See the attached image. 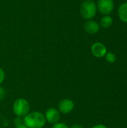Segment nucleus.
<instances>
[{"label": "nucleus", "mask_w": 127, "mask_h": 128, "mask_svg": "<svg viewBox=\"0 0 127 128\" xmlns=\"http://www.w3.org/2000/svg\"><path fill=\"white\" fill-rule=\"evenodd\" d=\"M118 14L120 20L123 22L127 23V2H124V3H122L119 6Z\"/></svg>", "instance_id": "1a4fd4ad"}, {"label": "nucleus", "mask_w": 127, "mask_h": 128, "mask_svg": "<svg viewBox=\"0 0 127 128\" xmlns=\"http://www.w3.org/2000/svg\"><path fill=\"white\" fill-rule=\"evenodd\" d=\"M23 123L28 128H42L46 124V118L43 113L32 112L24 116Z\"/></svg>", "instance_id": "f257e3e1"}, {"label": "nucleus", "mask_w": 127, "mask_h": 128, "mask_svg": "<svg viewBox=\"0 0 127 128\" xmlns=\"http://www.w3.org/2000/svg\"><path fill=\"white\" fill-rule=\"evenodd\" d=\"M30 110L28 102L24 98H19L15 100L13 105V111L17 117L25 116Z\"/></svg>", "instance_id": "7ed1b4c3"}, {"label": "nucleus", "mask_w": 127, "mask_h": 128, "mask_svg": "<svg viewBox=\"0 0 127 128\" xmlns=\"http://www.w3.org/2000/svg\"><path fill=\"white\" fill-rule=\"evenodd\" d=\"M74 108V103L70 99H63L58 104V110L63 114L70 113Z\"/></svg>", "instance_id": "0eeeda50"}, {"label": "nucleus", "mask_w": 127, "mask_h": 128, "mask_svg": "<svg viewBox=\"0 0 127 128\" xmlns=\"http://www.w3.org/2000/svg\"><path fill=\"white\" fill-rule=\"evenodd\" d=\"M52 128H69V127L66 124L57 122V123L54 124V125L52 126Z\"/></svg>", "instance_id": "ddd939ff"}, {"label": "nucleus", "mask_w": 127, "mask_h": 128, "mask_svg": "<svg viewBox=\"0 0 127 128\" xmlns=\"http://www.w3.org/2000/svg\"><path fill=\"white\" fill-rule=\"evenodd\" d=\"M92 128H108L106 125L104 124H97V125H95Z\"/></svg>", "instance_id": "dca6fc26"}, {"label": "nucleus", "mask_w": 127, "mask_h": 128, "mask_svg": "<svg viewBox=\"0 0 127 128\" xmlns=\"http://www.w3.org/2000/svg\"><path fill=\"white\" fill-rule=\"evenodd\" d=\"M114 7L113 0H98L97 3V10L103 15H109L113 11Z\"/></svg>", "instance_id": "20e7f679"}, {"label": "nucleus", "mask_w": 127, "mask_h": 128, "mask_svg": "<svg viewBox=\"0 0 127 128\" xmlns=\"http://www.w3.org/2000/svg\"><path fill=\"white\" fill-rule=\"evenodd\" d=\"M97 4L93 0H85L80 6V14L87 20H92L97 14Z\"/></svg>", "instance_id": "f03ea898"}, {"label": "nucleus", "mask_w": 127, "mask_h": 128, "mask_svg": "<svg viewBox=\"0 0 127 128\" xmlns=\"http://www.w3.org/2000/svg\"><path fill=\"white\" fill-rule=\"evenodd\" d=\"M84 29L85 31L90 34H97L100 30V24L93 20H88L84 24Z\"/></svg>", "instance_id": "6e6552de"}, {"label": "nucleus", "mask_w": 127, "mask_h": 128, "mask_svg": "<svg viewBox=\"0 0 127 128\" xmlns=\"http://www.w3.org/2000/svg\"><path fill=\"white\" fill-rule=\"evenodd\" d=\"M5 95H6V93H5L4 89L0 86V100H2L5 98Z\"/></svg>", "instance_id": "4468645a"}, {"label": "nucleus", "mask_w": 127, "mask_h": 128, "mask_svg": "<svg viewBox=\"0 0 127 128\" xmlns=\"http://www.w3.org/2000/svg\"><path fill=\"white\" fill-rule=\"evenodd\" d=\"M70 128H83L80 124H73Z\"/></svg>", "instance_id": "f3484780"}, {"label": "nucleus", "mask_w": 127, "mask_h": 128, "mask_svg": "<svg viewBox=\"0 0 127 128\" xmlns=\"http://www.w3.org/2000/svg\"><path fill=\"white\" fill-rule=\"evenodd\" d=\"M113 24V19L109 15H104L100 20V26L103 28H108L111 27Z\"/></svg>", "instance_id": "9d476101"}, {"label": "nucleus", "mask_w": 127, "mask_h": 128, "mask_svg": "<svg viewBox=\"0 0 127 128\" xmlns=\"http://www.w3.org/2000/svg\"><path fill=\"white\" fill-rule=\"evenodd\" d=\"M14 124L16 128H28L23 123V120L21 119V117H17L14 120Z\"/></svg>", "instance_id": "f8f14e48"}, {"label": "nucleus", "mask_w": 127, "mask_h": 128, "mask_svg": "<svg viewBox=\"0 0 127 128\" xmlns=\"http://www.w3.org/2000/svg\"><path fill=\"white\" fill-rule=\"evenodd\" d=\"M126 1H127V0H126Z\"/></svg>", "instance_id": "a211bd4d"}, {"label": "nucleus", "mask_w": 127, "mask_h": 128, "mask_svg": "<svg viewBox=\"0 0 127 128\" xmlns=\"http://www.w3.org/2000/svg\"><path fill=\"white\" fill-rule=\"evenodd\" d=\"M4 77H5L4 72V70L0 68V85L3 82V81H4Z\"/></svg>", "instance_id": "2eb2a0df"}, {"label": "nucleus", "mask_w": 127, "mask_h": 128, "mask_svg": "<svg viewBox=\"0 0 127 128\" xmlns=\"http://www.w3.org/2000/svg\"><path fill=\"white\" fill-rule=\"evenodd\" d=\"M91 52L96 58H103L107 53V49L106 46L100 42L94 43L91 48Z\"/></svg>", "instance_id": "39448f33"}, {"label": "nucleus", "mask_w": 127, "mask_h": 128, "mask_svg": "<svg viewBox=\"0 0 127 128\" xmlns=\"http://www.w3.org/2000/svg\"><path fill=\"white\" fill-rule=\"evenodd\" d=\"M45 118L50 124H55L60 120V112L55 108H50L45 113Z\"/></svg>", "instance_id": "423d86ee"}, {"label": "nucleus", "mask_w": 127, "mask_h": 128, "mask_svg": "<svg viewBox=\"0 0 127 128\" xmlns=\"http://www.w3.org/2000/svg\"><path fill=\"white\" fill-rule=\"evenodd\" d=\"M106 57V60L109 62V63H115L117 60V57H116V55L112 52H107V53L106 54L105 56Z\"/></svg>", "instance_id": "9b49d317"}]
</instances>
